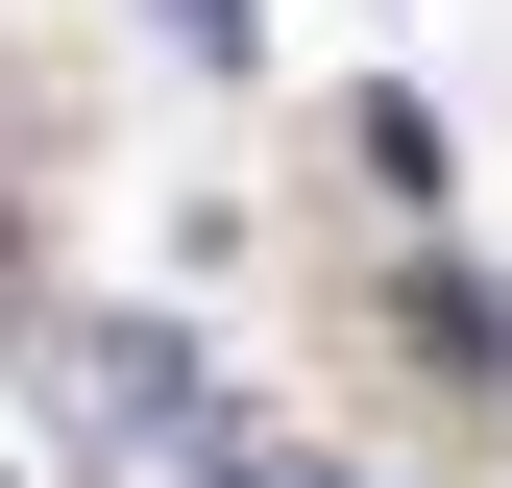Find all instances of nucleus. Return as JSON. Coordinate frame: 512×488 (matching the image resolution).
<instances>
[{
  "label": "nucleus",
  "instance_id": "f257e3e1",
  "mask_svg": "<svg viewBox=\"0 0 512 488\" xmlns=\"http://www.w3.org/2000/svg\"><path fill=\"white\" fill-rule=\"evenodd\" d=\"M49 415H74L98 464H171V440H220V366L171 318H98V342H49Z\"/></svg>",
  "mask_w": 512,
  "mask_h": 488
},
{
  "label": "nucleus",
  "instance_id": "f03ea898",
  "mask_svg": "<svg viewBox=\"0 0 512 488\" xmlns=\"http://www.w3.org/2000/svg\"><path fill=\"white\" fill-rule=\"evenodd\" d=\"M147 25H171V49H196V74H244V0H147Z\"/></svg>",
  "mask_w": 512,
  "mask_h": 488
}]
</instances>
